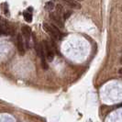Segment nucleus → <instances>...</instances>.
Here are the masks:
<instances>
[{"mask_svg": "<svg viewBox=\"0 0 122 122\" xmlns=\"http://www.w3.org/2000/svg\"><path fill=\"white\" fill-rule=\"evenodd\" d=\"M43 29L46 32H48L51 36L55 40H60L61 39V33L60 30L55 26V25H51L48 23H43Z\"/></svg>", "mask_w": 122, "mask_h": 122, "instance_id": "nucleus-1", "label": "nucleus"}, {"mask_svg": "<svg viewBox=\"0 0 122 122\" xmlns=\"http://www.w3.org/2000/svg\"><path fill=\"white\" fill-rule=\"evenodd\" d=\"M43 50L45 51V56L49 61H51L54 59V51L52 46L47 41H43Z\"/></svg>", "mask_w": 122, "mask_h": 122, "instance_id": "nucleus-2", "label": "nucleus"}, {"mask_svg": "<svg viewBox=\"0 0 122 122\" xmlns=\"http://www.w3.org/2000/svg\"><path fill=\"white\" fill-rule=\"evenodd\" d=\"M71 15H72V11H66V12L63 13V18L64 19H67Z\"/></svg>", "mask_w": 122, "mask_h": 122, "instance_id": "nucleus-10", "label": "nucleus"}, {"mask_svg": "<svg viewBox=\"0 0 122 122\" xmlns=\"http://www.w3.org/2000/svg\"><path fill=\"white\" fill-rule=\"evenodd\" d=\"M0 21H1V18H0Z\"/></svg>", "mask_w": 122, "mask_h": 122, "instance_id": "nucleus-15", "label": "nucleus"}, {"mask_svg": "<svg viewBox=\"0 0 122 122\" xmlns=\"http://www.w3.org/2000/svg\"><path fill=\"white\" fill-rule=\"evenodd\" d=\"M117 73H119V74H121V75H122V68H120V69L118 70V72H117Z\"/></svg>", "mask_w": 122, "mask_h": 122, "instance_id": "nucleus-12", "label": "nucleus"}, {"mask_svg": "<svg viewBox=\"0 0 122 122\" xmlns=\"http://www.w3.org/2000/svg\"><path fill=\"white\" fill-rule=\"evenodd\" d=\"M53 7H54V6H53V4H52L51 2H49V3L46 5V8H47L48 10H51Z\"/></svg>", "mask_w": 122, "mask_h": 122, "instance_id": "nucleus-11", "label": "nucleus"}, {"mask_svg": "<svg viewBox=\"0 0 122 122\" xmlns=\"http://www.w3.org/2000/svg\"><path fill=\"white\" fill-rule=\"evenodd\" d=\"M21 31H22V35H23L27 40H29V39L30 38L31 29L29 27V26H27V25L22 26V28H21Z\"/></svg>", "mask_w": 122, "mask_h": 122, "instance_id": "nucleus-6", "label": "nucleus"}, {"mask_svg": "<svg viewBox=\"0 0 122 122\" xmlns=\"http://www.w3.org/2000/svg\"><path fill=\"white\" fill-rule=\"evenodd\" d=\"M56 12H57V14L59 15V16H61V14H63V6H61V5H57L56 6Z\"/></svg>", "mask_w": 122, "mask_h": 122, "instance_id": "nucleus-9", "label": "nucleus"}, {"mask_svg": "<svg viewBox=\"0 0 122 122\" xmlns=\"http://www.w3.org/2000/svg\"><path fill=\"white\" fill-rule=\"evenodd\" d=\"M50 18H51V19L54 22L55 24L57 25V26H59L60 28H63L64 27V24H63V21L61 20V16H59L57 13H50Z\"/></svg>", "mask_w": 122, "mask_h": 122, "instance_id": "nucleus-4", "label": "nucleus"}, {"mask_svg": "<svg viewBox=\"0 0 122 122\" xmlns=\"http://www.w3.org/2000/svg\"><path fill=\"white\" fill-rule=\"evenodd\" d=\"M75 1H84V0H75Z\"/></svg>", "mask_w": 122, "mask_h": 122, "instance_id": "nucleus-14", "label": "nucleus"}, {"mask_svg": "<svg viewBox=\"0 0 122 122\" xmlns=\"http://www.w3.org/2000/svg\"><path fill=\"white\" fill-rule=\"evenodd\" d=\"M7 22H6V19H2L0 21V36H3V35H6V28H7Z\"/></svg>", "mask_w": 122, "mask_h": 122, "instance_id": "nucleus-7", "label": "nucleus"}, {"mask_svg": "<svg viewBox=\"0 0 122 122\" xmlns=\"http://www.w3.org/2000/svg\"><path fill=\"white\" fill-rule=\"evenodd\" d=\"M23 16H24L25 20H26L27 22H31V21H32V15H31V13L25 11V12L23 13Z\"/></svg>", "mask_w": 122, "mask_h": 122, "instance_id": "nucleus-8", "label": "nucleus"}, {"mask_svg": "<svg viewBox=\"0 0 122 122\" xmlns=\"http://www.w3.org/2000/svg\"><path fill=\"white\" fill-rule=\"evenodd\" d=\"M60 1L63 2L67 6H71L73 8H75V9H80L81 8V5H80L77 1H75V0H60Z\"/></svg>", "mask_w": 122, "mask_h": 122, "instance_id": "nucleus-5", "label": "nucleus"}, {"mask_svg": "<svg viewBox=\"0 0 122 122\" xmlns=\"http://www.w3.org/2000/svg\"><path fill=\"white\" fill-rule=\"evenodd\" d=\"M120 63H121V64H122V57H121V58H120Z\"/></svg>", "mask_w": 122, "mask_h": 122, "instance_id": "nucleus-13", "label": "nucleus"}, {"mask_svg": "<svg viewBox=\"0 0 122 122\" xmlns=\"http://www.w3.org/2000/svg\"><path fill=\"white\" fill-rule=\"evenodd\" d=\"M17 46H18V53L20 55L25 54V46H24V41L21 34H18L17 37Z\"/></svg>", "mask_w": 122, "mask_h": 122, "instance_id": "nucleus-3", "label": "nucleus"}]
</instances>
